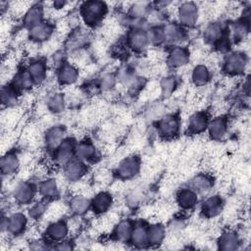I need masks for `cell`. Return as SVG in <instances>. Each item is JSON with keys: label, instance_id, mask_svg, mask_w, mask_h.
<instances>
[{"label": "cell", "instance_id": "cell-23", "mask_svg": "<svg viewBox=\"0 0 251 251\" xmlns=\"http://www.w3.org/2000/svg\"><path fill=\"white\" fill-rule=\"evenodd\" d=\"M200 196L188 185L181 186L175 193V203L181 212H189L199 204Z\"/></svg>", "mask_w": 251, "mask_h": 251}, {"label": "cell", "instance_id": "cell-39", "mask_svg": "<svg viewBox=\"0 0 251 251\" xmlns=\"http://www.w3.org/2000/svg\"><path fill=\"white\" fill-rule=\"evenodd\" d=\"M10 82H12L23 94L26 92H31V90L36 86L32 77L25 67L19 68Z\"/></svg>", "mask_w": 251, "mask_h": 251}, {"label": "cell", "instance_id": "cell-19", "mask_svg": "<svg viewBox=\"0 0 251 251\" xmlns=\"http://www.w3.org/2000/svg\"><path fill=\"white\" fill-rule=\"evenodd\" d=\"M211 117V113L208 110H197L190 114L185 128L186 134L197 136L205 133Z\"/></svg>", "mask_w": 251, "mask_h": 251}, {"label": "cell", "instance_id": "cell-3", "mask_svg": "<svg viewBox=\"0 0 251 251\" xmlns=\"http://www.w3.org/2000/svg\"><path fill=\"white\" fill-rule=\"evenodd\" d=\"M37 182L31 179L18 180L10 190V199L17 207H28L37 199Z\"/></svg>", "mask_w": 251, "mask_h": 251}, {"label": "cell", "instance_id": "cell-41", "mask_svg": "<svg viewBox=\"0 0 251 251\" xmlns=\"http://www.w3.org/2000/svg\"><path fill=\"white\" fill-rule=\"evenodd\" d=\"M159 93L163 98L171 97L178 87V78L175 75L167 74L161 76L159 83Z\"/></svg>", "mask_w": 251, "mask_h": 251}, {"label": "cell", "instance_id": "cell-17", "mask_svg": "<svg viewBox=\"0 0 251 251\" xmlns=\"http://www.w3.org/2000/svg\"><path fill=\"white\" fill-rule=\"evenodd\" d=\"M30 76L32 77L36 86L42 85L48 77L49 64L48 60L43 56L28 59L27 63L24 65Z\"/></svg>", "mask_w": 251, "mask_h": 251}, {"label": "cell", "instance_id": "cell-7", "mask_svg": "<svg viewBox=\"0 0 251 251\" xmlns=\"http://www.w3.org/2000/svg\"><path fill=\"white\" fill-rule=\"evenodd\" d=\"M176 23L186 29L193 28L200 21L201 8L197 3L191 1H185L179 3L176 7Z\"/></svg>", "mask_w": 251, "mask_h": 251}, {"label": "cell", "instance_id": "cell-4", "mask_svg": "<svg viewBox=\"0 0 251 251\" xmlns=\"http://www.w3.org/2000/svg\"><path fill=\"white\" fill-rule=\"evenodd\" d=\"M142 159L137 154H128L119 160L113 170L114 178L121 181L134 179L141 174Z\"/></svg>", "mask_w": 251, "mask_h": 251}, {"label": "cell", "instance_id": "cell-42", "mask_svg": "<svg viewBox=\"0 0 251 251\" xmlns=\"http://www.w3.org/2000/svg\"><path fill=\"white\" fill-rule=\"evenodd\" d=\"M147 38L149 41V45L154 48H159L165 45V37L163 25H153L146 26Z\"/></svg>", "mask_w": 251, "mask_h": 251}, {"label": "cell", "instance_id": "cell-11", "mask_svg": "<svg viewBox=\"0 0 251 251\" xmlns=\"http://www.w3.org/2000/svg\"><path fill=\"white\" fill-rule=\"evenodd\" d=\"M191 61L190 50L184 45L171 46L166 52L165 63L168 69L178 70L186 67Z\"/></svg>", "mask_w": 251, "mask_h": 251}, {"label": "cell", "instance_id": "cell-22", "mask_svg": "<svg viewBox=\"0 0 251 251\" xmlns=\"http://www.w3.org/2000/svg\"><path fill=\"white\" fill-rule=\"evenodd\" d=\"M225 211V200L220 194H211L205 197L200 205V214L206 220L218 218Z\"/></svg>", "mask_w": 251, "mask_h": 251}, {"label": "cell", "instance_id": "cell-40", "mask_svg": "<svg viewBox=\"0 0 251 251\" xmlns=\"http://www.w3.org/2000/svg\"><path fill=\"white\" fill-rule=\"evenodd\" d=\"M50 202L51 201L39 197L33 203H31L26 210V214L29 220L33 223H39L40 221H42L47 212Z\"/></svg>", "mask_w": 251, "mask_h": 251}, {"label": "cell", "instance_id": "cell-10", "mask_svg": "<svg viewBox=\"0 0 251 251\" xmlns=\"http://www.w3.org/2000/svg\"><path fill=\"white\" fill-rule=\"evenodd\" d=\"M5 214V213H3ZM7 218V233L13 238L25 235L29 227V218L26 213L22 211H12L6 214Z\"/></svg>", "mask_w": 251, "mask_h": 251}, {"label": "cell", "instance_id": "cell-2", "mask_svg": "<svg viewBox=\"0 0 251 251\" xmlns=\"http://www.w3.org/2000/svg\"><path fill=\"white\" fill-rule=\"evenodd\" d=\"M249 65V57L244 50L229 51L221 61L222 73L227 77L243 76Z\"/></svg>", "mask_w": 251, "mask_h": 251}, {"label": "cell", "instance_id": "cell-30", "mask_svg": "<svg viewBox=\"0 0 251 251\" xmlns=\"http://www.w3.org/2000/svg\"><path fill=\"white\" fill-rule=\"evenodd\" d=\"M134 221L130 218H121L114 226L111 233L109 234L111 239L115 243L128 244L129 237L133 228Z\"/></svg>", "mask_w": 251, "mask_h": 251}, {"label": "cell", "instance_id": "cell-6", "mask_svg": "<svg viewBox=\"0 0 251 251\" xmlns=\"http://www.w3.org/2000/svg\"><path fill=\"white\" fill-rule=\"evenodd\" d=\"M93 40H94V36L91 29L84 25H79L76 28L72 30V32L65 39L63 45H64V49L69 55L71 53H74L85 48H89Z\"/></svg>", "mask_w": 251, "mask_h": 251}, {"label": "cell", "instance_id": "cell-13", "mask_svg": "<svg viewBox=\"0 0 251 251\" xmlns=\"http://www.w3.org/2000/svg\"><path fill=\"white\" fill-rule=\"evenodd\" d=\"M75 158L90 166L96 164L100 160V152L94 141L88 137H83L76 142Z\"/></svg>", "mask_w": 251, "mask_h": 251}, {"label": "cell", "instance_id": "cell-26", "mask_svg": "<svg viewBox=\"0 0 251 251\" xmlns=\"http://www.w3.org/2000/svg\"><path fill=\"white\" fill-rule=\"evenodd\" d=\"M187 185L191 187L199 196L207 195L215 185V177L207 172H200L190 176Z\"/></svg>", "mask_w": 251, "mask_h": 251}, {"label": "cell", "instance_id": "cell-38", "mask_svg": "<svg viewBox=\"0 0 251 251\" xmlns=\"http://www.w3.org/2000/svg\"><path fill=\"white\" fill-rule=\"evenodd\" d=\"M94 84L98 92L107 94L117 89L118 81L115 72H102L94 80Z\"/></svg>", "mask_w": 251, "mask_h": 251}, {"label": "cell", "instance_id": "cell-43", "mask_svg": "<svg viewBox=\"0 0 251 251\" xmlns=\"http://www.w3.org/2000/svg\"><path fill=\"white\" fill-rule=\"evenodd\" d=\"M146 197L145 191L141 186H135L130 188L125 196V203L129 208H135L143 202Z\"/></svg>", "mask_w": 251, "mask_h": 251}, {"label": "cell", "instance_id": "cell-12", "mask_svg": "<svg viewBox=\"0 0 251 251\" xmlns=\"http://www.w3.org/2000/svg\"><path fill=\"white\" fill-rule=\"evenodd\" d=\"M42 234L43 237L52 245L70 238L71 233L66 218L47 223L42 230Z\"/></svg>", "mask_w": 251, "mask_h": 251}, {"label": "cell", "instance_id": "cell-28", "mask_svg": "<svg viewBox=\"0 0 251 251\" xmlns=\"http://www.w3.org/2000/svg\"><path fill=\"white\" fill-rule=\"evenodd\" d=\"M91 197L80 193H71L67 200L69 214L77 217H84L90 212Z\"/></svg>", "mask_w": 251, "mask_h": 251}, {"label": "cell", "instance_id": "cell-20", "mask_svg": "<svg viewBox=\"0 0 251 251\" xmlns=\"http://www.w3.org/2000/svg\"><path fill=\"white\" fill-rule=\"evenodd\" d=\"M90 199V212L94 217L104 215L111 211L115 203V196L110 190H98L94 192Z\"/></svg>", "mask_w": 251, "mask_h": 251}, {"label": "cell", "instance_id": "cell-5", "mask_svg": "<svg viewBox=\"0 0 251 251\" xmlns=\"http://www.w3.org/2000/svg\"><path fill=\"white\" fill-rule=\"evenodd\" d=\"M157 135L164 141L176 139L181 129V120L176 113H166L155 122Z\"/></svg>", "mask_w": 251, "mask_h": 251}, {"label": "cell", "instance_id": "cell-31", "mask_svg": "<svg viewBox=\"0 0 251 251\" xmlns=\"http://www.w3.org/2000/svg\"><path fill=\"white\" fill-rule=\"evenodd\" d=\"M24 108L21 106L4 108L1 112V130L2 132L12 131L17 128L24 118Z\"/></svg>", "mask_w": 251, "mask_h": 251}, {"label": "cell", "instance_id": "cell-35", "mask_svg": "<svg viewBox=\"0 0 251 251\" xmlns=\"http://www.w3.org/2000/svg\"><path fill=\"white\" fill-rule=\"evenodd\" d=\"M68 106L66 94L63 91L55 90L48 93L45 99V109L52 115H61Z\"/></svg>", "mask_w": 251, "mask_h": 251}, {"label": "cell", "instance_id": "cell-32", "mask_svg": "<svg viewBox=\"0 0 251 251\" xmlns=\"http://www.w3.org/2000/svg\"><path fill=\"white\" fill-rule=\"evenodd\" d=\"M241 235L233 229L224 230L217 239V248L222 251H236L242 247Z\"/></svg>", "mask_w": 251, "mask_h": 251}, {"label": "cell", "instance_id": "cell-45", "mask_svg": "<svg viewBox=\"0 0 251 251\" xmlns=\"http://www.w3.org/2000/svg\"><path fill=\"white\" fill-rule=\"evenodd\" d=\"M52 249H56V250H72V249H75V241H74V239H71V238L65 239L63 241L54 243L52 245Z\"/></svg>", "mask_w": 251, "mask_h": 251}, {"label": "cell", "instance_id": "cell-24", "mask_svg": "<svg viewBox=\"0 0 251 251\" xmlns=\"http://www.w3.org/2000/svg\"><path fill=\"white\" fill-rule=\"evenodd\" d=\"M62 171L64 178L71 184L84 179L89 172V166L84 162L74 158L62 168Z\"/></svg>", "mask_w": 251, "mask_h": 251}, {"label": "cell", "instance_id": "cell-14", "mask_svg": "<svg viewBox=\"0 0 251 251\" xmlns=\"http://www.w3.org/2000/svg\"><path fill=\"white\" fill-rule=\"evenodd\" d=\"M229 126L230 121L226 114L215 115L211 117L206 132L211 141L221 142L226 137L229 130Z\"/></svg>", "mask_w": 251, "mask_h": 251}, {"label": "cell", "instance_id": "cell-29", "mask_svg": "<svg viewBox=\"0 0 251 251\" xmlns=\"http://www.w3.org/2000/svg\"><path fill=\"white\" fill-rule=\"evenodd\" d=\"M46 20V11L45 4L39 2H33V4L29 7L26 13L21 20L22 27L25 29H29L32 26L44 22Z\"/></svg>", "mask_w": 251, "mask_h": 251}, {"label": "cell", "instance_id": "cell-8", "mask_svg": "<svg viewBox=\"0 0 251 251\" xmlns=\"http://www.w3.org/2000/svg\"><path fill=\"white\" fill-rule=\"evenodd\" d=\"M124 41L130 53L143 55L149 49L146 27H131L126 31Z\"/></svg>", "mask_w": 251, "mask_h": 251}, {"label": "cell", "instance_id": "cell-27", "mask_svg": "<svg viewBox=\"0 0 251 251\" xmlns=\"http://www.w3.org/2000/svg\"><path fill=\"white\" fill-rule=\"evenodd\" d=\"M37 190L38 196L48 201L60 199L61 196V185L59 180L51 176L37 180Z\"/></svg>", "mask_w": 251, "mask_h": 251}, {"label": "cell", "instance_id": "cell-9", "mask_svg": "<svg viewBox=\"0 0 251 251\" xmlns=\"http://www.w3.org/2000/svg\"><path fill=\"white\" fill-rule=\"evenodd\" d=\"M77 139L74 136H67L57 148L50 154L51 161L56 167L63 168L71 160L75 158V151Z\"/></svg>", "mask_w": 251, "mask_h": 251}, {"label": "cell", "instance_id": "cell-21", "mask_svg": "<svg viewBox=\"0 0 251 251\" xmlns=\"http://www.w3.org/2000/svg\"><path fill=\"white\" fill-rule=\"evenodd\" d=\"M67 136V128L64 125H51L42 133V143L45 149L51 154Z\"/></svg>", "mask_w": 251, "mask_h": 251}, {"label": "cell", "instance_id": "cell-18", "mask_svg": "<svg viewBox=\"0 0 251 251\" xmlns=\"http://www.w3.org/2000/svg\"><path fill=\"white\" fill-rule=\"evenodd\" d=\"M56 81L61 86H74L80 77V69L69 60L62 63L56 70Z\"/></svg>", "mask_w": 251, "mask_h": 251}, {"label": "cell", "instance_id": "cell-36", "mask_svg": "<svg viewBox=\"0 0 251 251\" xmlns=\"http://www.w3.org/2000/svg\"><path fill=\"white\" fill-rule=\"evenodd\" d=\"M213 77V71L204 63L196 64L190 73V80L195 87H205L211 81Z\"/></svg>", "mask_w": 251, "mask_h": 251}, {"label": "cell", "instance_id": "cell-25", "mask_svg": "<svg viewBox=\"0 0 251 251\" xmlns=\"http://www.w3.org/2000/svg\"><path fill=\"white\" fill-rule=\"evenodd\" d=\"M28 40L39 45L49 41L55 35V24L49 20L32 26L27 29Z\"/></svg>", "mask_w": 251, "mask_h": 251}, {"label": "cell", "instance_id": "cell-1", "mask_svg": "<svg viewBox=\"0 0 251 251\" xmlns=\"http://www.w3.org/2000/svg\"><path fill=\"white\" fill-rule=\"evenodd\" d=\"M77 11L84 26L93 29L102 26L107 19L109 6L104 1L89 0L79 3Z\"/></svg>", "mask_w": 251, "mask_h": 251}, {"label": "cell", "instance_id": "cell-33", "mask_svg": "<svg viewBox=\"0 0 251 251\" xmlns=\"http://www.w3.org/2000/svg\"><path fill=\"white\" fill-rule=\"evenodd\" d=\"M148 223L146 220L134 221L133 228L129 237L128 244L136 249L148 248Z\"/></svg>", "mask_w": 251, "mask_h": 251}, {"label": "cell", "instance_id": "cell-15", "mask_svg": "<svg viewBox=\"0 0 251 251\" xmlns=\"http://www.w3.org/2000/svg\"><path fill=\"white\" fill-rule=\"evenodd\" d=\"M165 44L168 47L183 45L188 39L189 31L176 22H167L163 25Z\"/></svg>", "mask_w": 251, "mask_h": 251}, {"label": "cell", "instance_id": "cell-34", "mask_svg": "<svg viewBox=\"0 0 251 251\" xmlns=\"http://www.w3.org/2000/svg\"><path fill=\"white\" fill-rule=\"evenodd\" d=\"M147 235H148V248H157L163 245L168 235L167 226L164 225L163 222H160V221L150 223L148 224Z\"/></svg>", "mask_w": 251, "mask_h": 251}, {"label": "cell", "instance_id": "cell-16", "mask_svg": "<svg viewBox=\"0 0 251 251\" xmlns=\"http://www.w3.org/2000/svg\"><path fill=\"white\" fill-rule=\"evenodd\" d=\"M22 165L20 152L12 148L2 154L0 159V170L2 177H14L20 172Z\"/></svg>", "mask_w": 251, "mask_h": 251}, {"label": "cell", "instance_id": "cell-44", "mask_svg": "<svg viewBox=\"0 0 251 251\" xmlns=\"http://www.w3.org/2000/svg\"><path fill=\"white\" fill-rule=\"evenodd\" d=\"M114 178V175H113V171L110 172L106 169H99L95 175H93L92 180L93 183H95L96 185L99 186H104L107 185L111 182V179Z\"/></svg>", "mask_w": 251, "mask_h": 251}, {"label": "cell", "instance_id": "cell-37", "mask_svg": "<svg viewBox=\"0 0 251 251\" xmlns=\"http://www.w3.org/2000/svg\"><path fill=\"white\" fill-rule=\"evenodd\" d=\"M23 93L12 83L8 82L1 86L2 109L20 106Z\"/></svg>", "mask_w": 251, "mask_h": 251}]
</instances>
